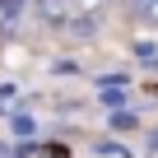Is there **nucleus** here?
<instances>
[{
	"instance_id": "6",
	"label": "nucleus",
	"mask_w": 158,
	"mask_h": 158,
	"mask_svg": "<svg viewBox=\"0 0 158 158\" xmlns=\"http://www.w3.org/2000/svg\"><path fill=\"white\" fill-rule=\"evenodd\" d=\"M135 56H139V65L158 70V47H153V42H139V47H135Z\"/></svg>"
},
{
	"instance_id": "4",
	"label": "nucleus",
	"mask_w": 158,
	"mask_h": 158,
	"mask_svg": "<svg viewBox=\"0 0 158 158\" xmlns=\"http://www.w3.org/2000/svg\"><path fill=\"white\" fill-rule=\"evenodd\" d=\"M93 153H98V158H135V153H130L126 144H116V139H98Z\"/></svg>"
},
{
	"instance_id": "8",
	"label": "nucleus",
	"mask_w": 158,
	"mask_h": 158,
	"mask_svg": "<svg viewBox=\"0 0 158 158\" xmlns=\"http://www.w3.org/2000/svg\"><path fill=\"white\" fill-rule=\"evenodd\" d=\"M139 14H144V19H153V23H158V0H139Z\"/></svg>"
},
{
	"instance_id": "7",
	"label": "nucleus",
	"mask_w": 158,
	"mask_h": 158,
	"mask_svg": "<svg viewBox=\"0 0 158 158\" xmlns=\"http://www.w3.org/2000/svg\"><path fill=\"white\" fill-rule=\"evenodd\" d=\"M10 130H14L19 139H23V135L33 139V135H37V121H33V116H14V126H10Z\"/></svg>"
},
{
	"instance_id": "3",
	"label": "nucleus",
	"mask_w": 158,
	"mask_h": 158,
	"mask_svg": "<svg viewBox=\"0 0 158 158\" xmlns=\"http://www.w3.org/2000/svg\"><path fill=\"white\" fill-rule=\"evenodd\" d=\"M37 10H42V19L60 23V19H70V0H37Z\"/></svg>"
},
{
	"instance_id": "9",
	"label": "nucleus",
	"mask_w": 158,
	"mask_h": 158,
	"mask_svg": "<svg viewBox=\"0 0 158 158\" xmlns=\"http://www.w3.org/2000/svg\"><path fill=\"white\" fill-rule=\"evenodd\" d=\"M0 158H14V153H10V144H0Z\"/></svg>"
},
{
	"instance_id": "10",
	"label": "nucleus",
	"mask_w": 158,
	"mask_h": 158,
	"mask_svg": "<svg viewBox=\"0 0 158 158\" xmlns=\"http://www.w3.org/2000/svg\"><path fill=\"white\" fill-rule=\"evenodd\" d=\"M149 144H153V149H158V130H153V135H149Z\"/></svg>"
},
{
	"instance_id": "5",
	"label": "nucleus",
	"mask_w": 158,
	"mask_h": 158,
	"mask_svg": "<svg viewBox=\"0 0 158 158\" xmlns=\"http://www.w3.org/2000/svg\"><path fill=\"white\" fill-rule=\"evenodd\" d=\"M107 126H112V130H135V126H139V121H135V112H126V107H116V112H112V121H107Z\"/></svg>"
},
{
	"instance_id": "2",
	"label": "nucleus",
	"mask_w": 158,
	"mask_h": 158,
	"mask_svg": "<svg viewBox=\"0 0 158 158\" xmlns=\"http://www.w3.org/2000/svg\"><path fill=\"white\" fill-rule=\"evenodd\" d=\"M98 102H102V107H112V112H116V107H126V84H98Z\"/></svg>"
},
{
	"instance_id": "1",
	"label": "nucleus",
	"mask_w": 158,
	"mask_h": 158,
	"mask_svg": "<svg viewBox=\"0 0 158 158\" xmlns=\"http://www.w3.org/2000/svg\"><path fill=\"white\" fill-rule=\"evenodd\" d=\"M28 14V0H0V33H14Z\"/></svg>"
}]
</instances>
